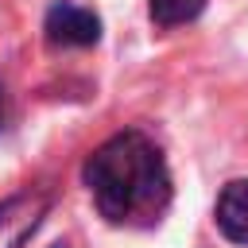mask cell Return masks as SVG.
Returning a JSON list of instances; mask_svg holds the SVG:
<instances>
[{"label": "cell", "mask_w": 248, "mask_h": 248, "mask_svg": "<svg viewBox=\"0 0 248 248\" xmlns=\"http://www.w3.org/2000/svg\"><path fill=\"white\" fill-rule=\"evenodd\" d=\"M81 178L93 194L97 213L108 225L124 229L159 225L174 194L159 143L140 128L116 132L101 147H93V155L81 167Z\"/></svg>", "instance_id": "cell-1"}, {"label": "cell", "mask_w": 248, "mask_h": 248, "mask_svg": "<svg viewBox=\"0 0 248 248\" xmlns=\"http://www.w3.org/2000/svg\"><path fill=\"white\" fill-rule=\"evenodd\" d=\"M213 221L229 244L248 248V178H232L221 186L217 205H213Z\"/></svg>", "instance_id": "cell-4"}, {"label": "cell", "mask_w": 248, "mask_h": 248, "mask_svg": "<svg viewBox=\"0 0 248 248\" xmlns=\"http://www.w3.org/2000/svg\"><path fill=\"white\" fill-rule=\"evenodd\" d=\"M43 39H46L50 50H81V46H93L101 39V16L93 8L58 0V4H50L46 19H43Z\"/></svg>", "instance_id": "cell-2"}, {"label": "cell", "mask_w": 248, "mask_h": 248, "mask_svg": "<svg viewBox=\"0 0 248 248\" xmlns=\"http://www.w3.org/2000/svg\"><path fill=\"white\" fill-rule=\"evenodd\" d=\"M8 124H12V101H8V89L0 81V136L8 132Z\"/></svg>", "instance_id": "cell-6"}, {"label": "cell", "mask_w": 248, "mask_h": 248, "mask_svg": "<svg viewBox=\"0 0 248 248\" xmlns=\"http://www.w3.org/2000/svg\"><path fill=\"white\" fill-rule=\"evenodd\" d=\"M50 209L46 190H19L0 202V248H23Z\"/></svg>", "instance_id": "cell-3"}, {"label": "cell", "mask_w": 248, "mask_h": 248, "mask_svg": "<svg viewBox=\"0 0 248 248\" xmlns=\"http://www.w3.org/2000/svg\"><path fill=\"white\" fill-rule=\"evenodd\" d=\"M202 12H205V0H147V16L163 31L182 27V23H194Z\"/></svg>", "instance_id": "cell-5"}]
</instances>
